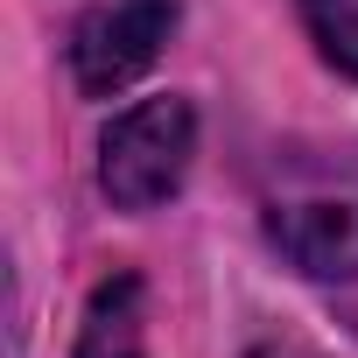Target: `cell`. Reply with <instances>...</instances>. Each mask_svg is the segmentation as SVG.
I'll return each mask as SVG.
<instances>
[{
	"instance_id": "6",
	"label": "cell",
	"mask_w": 358,
	"mask_h": 358,
	"mask_svg": "<svg viewBox=\"0 0 358 358\" xmlns=\"http://www.w3.org/2000/svg\"><path fill=\"white\" fill-rule=\"evenodd\" d=\"M253 358H302V351H253Z\"/></svg>"
},
{
	"instance_id": "2",
	"label": "cell",
	"mask_w": 358,
	"mask_h": 358,
	"mask_svg": "<svg viewBox=\"0 0 358 358\" xmlns=\"http://www.w3.org/2000/svg\"><path fill=\"white\" fill-rule=\"evenodd\" d=\"M176 29V0H106L92 8L71 36V78L85 99H113L127 92L169 43Z\"/></svg>"
},
{
	"instance_id": "5",
	"label": "cell",
	"mask_w": 358,
	"mask_h": 358,
	"mask_svg": "<svg viewBox=\"0 0 358 358\" xmlns=\"http://www.w3.org/2000/svg\"><path fill=\"white\" fill-rule=\"evenodd\" d=\"M295 8H302L316 50H323L344 78H358V0H295Z\"/></svg>"
},
{
	"instance_id": "3",
	"label": "cell",
	"mask_w": 358,
	"mask_h": 358,
	"mask_svg": "<svg viewBox=\"0 0 358 358\" xmlns=\"http://www.w3.org/2000/svg\"><path fill=\"white\" fill-rule=\"evenodd\" d=\"M267 239L316 281L358 274V183H302L267 204Z\"/></svg>"
},
{
	"instance_id": "4",
	"label": "cell",
	"mask_w": 358,
	"mask_h": 358,
	"mask_svg": "<svg viewBox=\"0 0 358 358\" xmlns=\"http://www.w3.org/2000/svg\"><path fill=\"white\" fill-rule=\"evenodd\" d=\"M78 358H148V288L141 274H113L85 302Z\"/></svg>"
},
{
	"instance_id": "1",
	"label": "cell",
	"mask_w": 358,
	"mask_h": 358,
	"mask_svg": "<svg viewBox=\"0 0 358 358\" xmlns=\"http://www.w3.org/2000/svg\"><path fill=\"white\" fill-rule=\"evenodd\" d=\"M190 155H197L190 99H141L99 141V190L113 197V211H155L183 190Z\"/></svg>"
}]
</instances>
